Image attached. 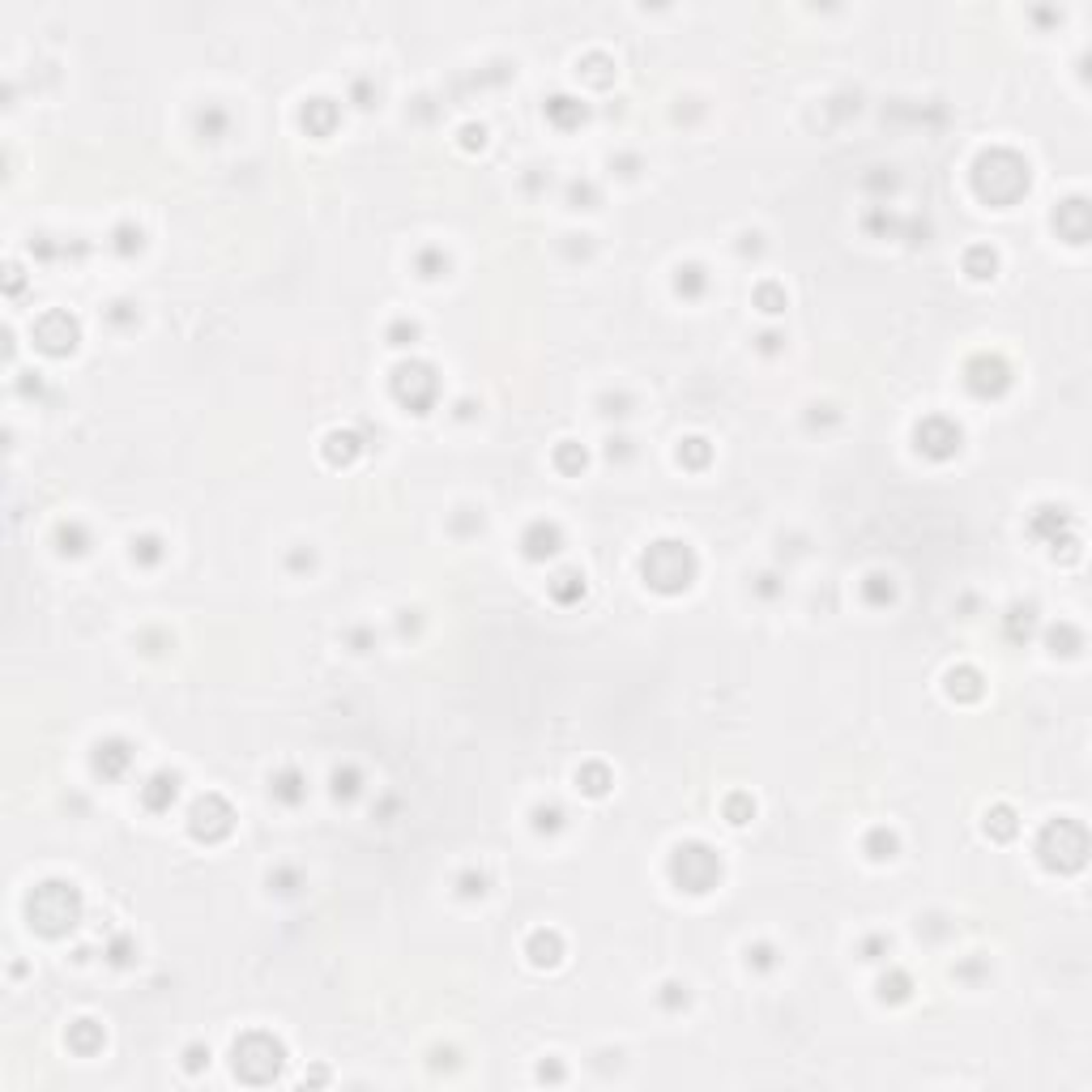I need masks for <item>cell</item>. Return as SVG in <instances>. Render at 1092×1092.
Masks as SVG:
<instances>
[{"label":"cell","instance_id":"cell-1","mask_svg":"<svg viewBox=\"0 0 1092 1092\" xmlns=\"http://www.w3.org/2000/svg\"><path fill=\"white\" fill-rule=\"evenodd\" d=\"M973 184L990 205H1011L1029 192V163L1011 150H990V154L977 158Z\"/></svg>","mask_w":1092,"mask_h":1092},{"label":"cell","instance_id":"cell-2","mask_svg":"<svg viewBox=\"0 0 1092 1092\" xmlns=\"http://www.w3.org/2000/svg\"><path fill=\"white\" fill-rule=\"evenodd\" d=\"M26 913H30L35 930H43V934H64V930H73L78 918H82V897H78L73 883L51 879V883H43V887H35V892H30Z\"/></svg>","mask_w":1092,"mask_h":1092},{"label":"cell","instance_id":"cell-3","mask_svg":"<svg viewBox=\"0 0 1092 1092\" xmlns=\"http://www.w3.org/2000/svg\"><path fill=\"white\" fill-rule=\"evenodd\" d=\"M640 572H645V581L653 589L678 593V589H688L692 576H696V555L682 542H653L645 551V559H640Z\"/></svg>","mask_w":1092,"mask_h":1092},{"label":"cell","instance_id":"cell-4","mask_svg":"<svg viewBox=\"0 0 1092 1092\" xmlns=\"http://www.w3.org/2000/svg\"><path fill=\"white\" fill-rule=\"evenodd\" d=\"M1037 854H1041V866H1046V870L1067 875V870H1079V866H1084V858H1088V837H1084L1079 824H1071V819H1058V824H1046V828H1041Z\"/></svg>","mask_w":1092,"mask_h":1092},{"label":"cell","instance_id":"cell-5","mask_svg":"<svg viewBox=\"0 0 1092 1092\" xmlns=\"http://www.w3.org/2000/svg\"><path fill=\"white\" fill-rule=\"evenodd\" d=\"M231 1054H235V1075L248 1084H269L282 1071V1041H273L269 1033H244Z\"/></svg>","mask_w":1092,"mask_h":1092},{"label":"cell","instance_id":"cell-6","mask_svg":"<svg viewBox=\"0 0 1092 1092\" xmlns=\"http://www.w3.org/2000/svg\"><path fill=\"white\" fill-rule=\"evenodd\" d=\"M670 879L682 887V892H709L721 879V858L709 845H682L670 858Z\"/></svg>","mask_w":1092,"mask_h":1092},{"label":"cell","instance_id":"cell-7","mask_svg":"<svg viewBox=\"0 0 1092 1092\" xmlns=\"http://www.w3.org/2000/svg\"><path fill=\"white\" fill-rule=\"evenodd\" d=\"M393 388H397V397L410 410H415V415H427L436 393H440V380H436V372L427 363H401L397 376H393Z\"/></svg>","mask_w":1092,"mask_h":1092},{"label":"cell","instance_id":"cell-8","mask_svg":"<svg viewBox=\"0 0 1092 1092\" xmlns=\"http://www.w3.org/2000/svg\"><path fill=\"white\" fill-rule=\"evenodd\" d=\"M231 824H235V811H231L218 794H205V798L192 806V815H188V828H192L196 841H222V837L231 832Z\"/></svg>","mask_w":1092,"mask_h":1092},{"label":"cell","instance_id":"cell-9","mask_svg":"<svg viewBox=\"0 0 1092 1092\" xmlns=\"http://www.w3.org/2000/svg\"><path fill=\"white\" fill-rule=\"evenodd\" d=\"M35 341H39V351H47V355H68L78 346V320L68 312H47L35 324Z\"/></svg>","mask_w":1092,"mask_h":1092},{"label":"cell","instance_id":"cell-10","mask_svg":"<svg viewBox=\"0 0 1092 1092\" xmlns=\"http://www.w3.org/2000/svg\"><path fill=\"white\" fill-rule=\"evenodd\" d=\"M969 388H973V397H1003L1007 393V384H1011V372H1007V363L1003 359H990V355H982V359H973L969 363Z\"/></svg>","mask_w":1092,"mask_h":1092},{"label":"cell","instance_id":"cell-11","mask_svg":"<svg viewBox=\"0 0 1092 1092\" xmlns=\"http://www.w3.org/2000/svg\"><path fill=\"white\" fill-rule=\"evenodd\" d=\"M918 448H922L926 457L943 461V457H951L956 448H961V427L947 423V419H926V423L918 427Z\"/></svg>","mask_w":1092,"mask_h":1092},{"label":"cell","instance_id":"cell-12","mask_svg":"<svg viewBox=\"0 0 1092 1092\" xmlns=\"http://www.w3.org/2000/svg\"><path fill=\"white\" fill-rule=\"evenodd\" d=\"M175 794H179V777H175V773H154V777L142 785V802H146L150 811H167V806L175 802Z\"/></svg>","mask_w":1092,"mask_h":1092},{"label":"cell","instance_id":"cell-13","mask_svg":"<svg viewBox=\"0 0 1092 1092\" xmlns=\"http://www.w3.org/2000/svg\"><path fill=\"white\" fill-rule=\"evenodd\" d=\"M94 751H99V756H94V768H99L103 777H120V773L128 768V760H132V751H128L124 738H107V742H99Z\"/></svg>","mask_w":1092,"mask_h":1092},{"label":"cell","instance_id":"cell-14","mask_svg":"<svg viewBox=\"0 0 1092 1092\" xmlns=\"http://www.w3.org/2000/svg\"><path fill=\"white\" fill-rule=\"evenodd\" d=\"M1054 227L1071 239V244H1084L1088 239V205L1084 201H1067L1063 210L1054 214Z\"/></svg>","mask_w":1092,"mask_h":1092},{"label":"cell","instance_id":"cell-15","mask_svg":"<svg viewBox=\"0 0 1092 1092\" xmlns=\"http://www.w3.org/2000/svg\"><path fill=\"white\" fill-rule=\"evenodd\" d=\"M555 551H559V529L546 525V521L529 525V533H525V555H529V559H546V555H555Z\"/></svg>","mask_w":1092,"mask_h":1092},{"label":"cell","instance_id":"cell-16","mask_svg":"<svg viewBox=\"0 0 1092 1092\" xmlns=\"http://www.w3.org/2000/svg\"><path fill=\"white\" fill-rule=\"evenodd\" d=\"M947 692H951V696H961V700H977V696H982V674L969 670V666L951 670V674H947Z\"/></svg>","mask_w":1092,"mask_h":1092},{"label":"cell","instance_id":"cell-17","mask_svg":"<svg viewBox=\"0 0 1092 1092\" xmlns=\"http://www.w3.org/2000/svg\"><path fill=\"white\" fill-rule=\"evenodd\" d=\"M324 457H329L333 465H337V461H355V457H359V436H355V431H333Z\"/></svg>","mask_w":1092,"mask_h":1092},{"label":"cell","instance_id":"cell-18","mask_svg":"<svg viewBox=\"0 0 1092 1092\" xmlns=\"http://www.w3.org/2000/svg\"><path fill=\"white\" fill-rule=\"evenodd\" d=\"M303 794H308V790H303V777H299L295 768H282L278 777H273V798H282V802H291V806H295Z\"/></svg>","mask_w":1092,"mask_h":1092},{"label":"cell","instance_id":"cell-19","mask_svg":"<svg viewBox=\"0 0 1092 1092\" xmlns=\"http://www.w3.org/2000/svg\"><path fill=\"white\" fill-rule=\"evenodd\" d=\"M559 951H564V947H559V934H542V930H538V934L529 939V956H533V965H555V961H559Z\"/></svg>","mask_w":1092,"mask_h":1092},{"label":"cell","instance_id":"cell-20","mask_svg":"<svg viewBox=\"0 0 1092 1092\" xmlns=\"http://www.w3.org/2000/svg\"><path fill=\"white\" fill-rule=\"evenodd\" d=\"M333 115H337V111H333V103H329V99H316V103H308V107H303V124H308L312 132H320V136L333 128Z\"/></svg>","mask_w":1092,"mask_h":1092},{"label":"cell","instance_id":"cell-21","mask_svg":"<svg viewBox=\"0 0 1092 1092\" xmlns=\"http://www.w3.org/2000/svg\"><path fill=\"white\" fill-rule=\"evenodd\" d=\"M986 832L998 837V841H1011V837H1015V815H1011L1007 806H994V811L986 815Z\"/></svg>","mask_w":1092,"mask_h":1092},{"label":"cell","instance_id":"cell-22","mask_svg":"<svg viewBox=\"0 0 1092 1092\" xmlns=\"http://www.w3.org/2000/svg\"><path fill=\"white\" fill-rule=\"evenodd\" d=\"M68 1046H73V1050H82V1054H90V1050H99V1046H103V1033L94 1029L90 1020H82L78 1029L68 1033Z\"/></svg>","mask_w":1092,"mask_h":1092},{"label":"cell","instance_id":"cell-23","mask_svg":"<svg viewBox=\"0 0 1092 1092\" xmlns=\"http://www.w3.org/2000/svg\"><path fill=\"white\" fill-rule=\"evenodd\" d=\"M551 593H555V602H576V597L585 593V581H581L576 572H564V576H555Z\"/></svg>","mask_w":1092,"mask_h":1092},{"label":"cell","instance_id":"cell-24","mask_svg":"<svg viewBox=\"0 0 1092 1092\" xmlns=\"http://www.w3.org/2000/svg\"><path fill=\"white\" fill-rule=\"evenodd\" d=\"M879 998H883V1003H905V998H909V977H905V973H892V982L883 977V982H879Z\"/></svg>","mask_w":1092,"mask_h":1092},{"label":"cell","instance_id":"cell-25","mask_svg":"<svg viewBox=\"0 0 1092 1092\" xmlns=\"http://www.w3.org/2000/svg\"><path fill=\"white\" fill-rule=\"evenodd\" d=\"M700 286H704V269H700V265L678 269V291H682V295H700Z\"/></svg>","mask_w":1092,"mask_h":1092},{"label":"cell","instance_id":"cell-26","mask_svg":"<svg viewBox=\"0 0 1092 1092\" xmlns=\"http://www.w3.org/2000/svg\"><path fill=\"white\" fill-rule=\"evenodd\" d=\"M969 273H973V278H990V273H994V252L973 248L969 252Z\"/></svg>","mask_w":1092,"mask_h":1092},{"label":"cell","instance_id":"cell-27","mask_svg":"<svg viewBox=\"0 0 1092 1092\" xmlns=\"http://www.w3.org/2000/svg\"><path fill=\"white\" fill-rule=\"evenodd\" d=\"M355 790H359V777H355L351 768H346V773H333V794H337V798H351Z\"/></svg>","mask_w":1092,"mask_h":1092},{"label":"cell","instance_id":"cell-28","mask_svg":"<svg viewBox=\"0 0 1092 1092\" xmlns=\"http://www.w3.org/2000/svg\"><path fill=\"white\" fill-rule=\"evenodd\" d=\"M1050 640H1054V653H1075V649H1079V636H1075L1071 628H1058Z\"/></svg>","mask_w":1092,"mask_h":1092},{"label":"cell","instance_id":"cell-29","mask_svg":"<svg viewBox=\"0 0 1092 1092\" xmlns=\"http://www.w3.org/2000/svg\"><path fill=\"white\" fill-rule=\"evenodd\" d=\"M132 555H142L146 564H154V559H158V542H154V538H142V542H132Z\"/></svg>","mask_w":1092,"mask_h":1092},{"label":"cell","instance_id":"cell-30","mask_svg":"<svg viewBox=\"0 0 1092 1092\" xmlns=\"http://www.w3.org/2000/svg\"><path fill=\"white\" fill-rule=\"evenodd\" d=\"M581 781H585V790H589V794H606V773H602V768H589Z\"/></svg>","mask_w":1092,"mask_h":1092},{"label":"cell","instance_id":"cell-31","mask_svg":"<svg viewBox=\"0 0 1092 1092\" xmlns=\"http://www.w3.org/2000/svg\"><path fill=\"white\" fill-rule=\"evenodd\" d=\"M559 465H564V469H576V465H585V452H576V448H559Z\"/></svg>","mask_w":1092,"mask_h":1092},{"label":"cell","instance_id":"cell-32","mask_svg":"<svg viewBox=\"0 0 1092 1092\" xmlns=\"http://www.w3.org/2000/svg\"><path fill=\"white\" fill-rule=\"evenodd\" d=\"M538 828H542V832H546V828L555 832V828H559V811H555V806H551V811H538Z\"/></svg>","mask_w":1092,"mask_h":1092},{"label":"cell","instance_id":"cell-33","mask_svg":"<svg viewBox=\"0 0 1092 1092\" xmlns=\"http://www.w3.org/2000/svg\"><path fill=\"white\" fill-rule=\"evenodd\" d=\"M201 1063H210V1050H201V1046H192V1050H188V1071H196Z\"/></svg>","mask_w":1092,"mask_h":1092},{"label":"cell","instance_id":"cell-34","mask_svg":"<svg viewBox=\"0 0 1092 1092\" xmlns=\"http://www.w3.org/2000/svg\"><path fill=\"white\" fill-rule=\"evenodd\" d=\"M751 961H756L760 969H768L773 965V947H756V951H751Z\"/></svg>","mask_w":1092,"mask_h":1092},{"label":"cell","instance_id":"cell-35","mask_svg":"<svg viewBox=\"0 0 1092 1092\" xmlns=\"http://www.w3.org/2000/svg\"><path fill=\"white\" fill-rule=\"evenodd\" d=\"M760 299L768 303L764 312H781V308H777V291H773V286H764V291H760Z\"/></svg>","mask_w":1092,"mask_h":1092}]
</instances>
